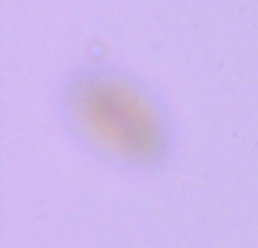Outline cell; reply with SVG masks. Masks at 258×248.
Returning a JSON list of instances; mask_svg holds the SVG:
<instances>
[{"mask_svg": "<svg viewBox=\"0 0 258 248\" xmlns=\"http://www.w3.org/2000/svg\"><path fill=\"white\" fill-rule=\"evenodd\" d=\"M54 108L73 145L113 172L159 174L177 154V124L165 99L116 63L73 66Z\"/></svg>", "mask_w": 258, "mask_h": 248, "instance_id": "obj_1", "label": "cell"}]
</instances>
